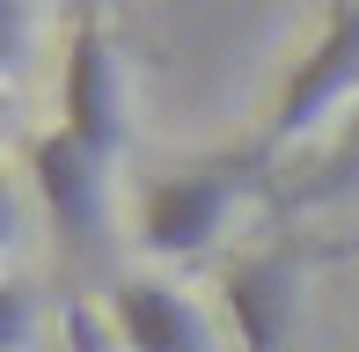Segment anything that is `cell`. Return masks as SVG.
Returning a JSON list of instances; mask_svg holds the SVG:
<instances>
[{
  "mask_svg": "<svg viewBox=\"0 0 359 352\" xmlns=\"http://www.w3.org/2000/svg\"><path fill=\"white\" fill-rule=\"evenodd\" d=\"M352 103H359V0H330L308 59H293L279 103L264 118V147H293L316 125L337 133V110H352Z\"/></svg>",
  "mask_w": 359,
  "mask_h": 352,
  "instance_id": "cell-1",
  "label": "cell"
},
{
  "mask_svg": "<svg viewBox=\"0 0 359 352\" xmlns=\"http://www.w3.org/2000/svg\"><path fill=\"white\" fill-rule=\"evenodd\" d=\"M59 125H67L88 154H103V162H118L125 140H133V125H125V67H118V44H110L103 15H74V29H67Z\"/></svg>",
  "mask_w": 359,
  "mask_h": 352,
  "instance_id": "cell-2",
  "label": "cell"
},
{
  "mask_svg": "<svg viewBox=\"0 0 359 352\" xmlns=\"http://www.w3.org/2000/svg\"><path fill=\"white\" fill-rule=\"evenodd\" d=\"M250 176L242 169H184V176H154L140 191V250L161 264L176 257H205L220 243V228L235 220Z\"/></svg>",
  "mask_w": 359,
  "mask_h": 352,
  "instance_id": "cell-3",
  "label": "cell"
},
{
  "mask_svg": "<svg viewBox=\"0 0 359 352\" xmlns=\"http://www.w3.org/2000/svg\"><path fill=\"white\" fill-rule=\"evenodd\" d=\"M220 309L235 323L242 352H286L293 345V316H301V264L286 250H250L227 264L220 279Z\"/></svg>",
  "mask_w": 359,
  "mask_h": 352,
  "instance_id": "cell-4",
  "label": "cell"
},
{
  "mask_svg": "<svg viewBox=\"0 0 359 352\" xmlns=\"http://www.w3.org/2000/svg\"><path fill=\"white\" fill-rule=\"evenodd\" d=\"M103 154H88L67 125H44L37 140H29V184H37L44 213H52V228L67 235L74 250H95V235H103Z\"/></svg>",
  "mask_w": 359,
  "mask_h": 352,
  "instance_id": "cell-5",
  "label": "cell"
},
{
  "mask_svg": "<svg viewBox=\"0 0 359 352\" xmlns=\"http://www.w3.org/2000/svg\"><path fill=\"white\" fill-rule=\"evenodd\" d=\"M110 330L125 352H213L205 309L169 279H118L110 294Z\"/></svg>",
  "mask_w": 359,
  "mask_h": 352,
  "instance_id": "cell-6",
  "label": "cell"
},
{
  "mask_svg": "<svg viewBox=\"0 0 359 352\" xmlns=\"http://www.w3.org/2000/svg\"><path fill=\"white\" fill-rule=\"evenodd\" d=\"M345 191H359V103L337 118V133L323 140L316 169H308V184L293 191V198L301 205H330V198H345Z\"/></svg>",
  "mask_w": 359,
  "mask_h": 352,
  "instance_id": "cell-7",
  "label": "cell"
},
{
  "mask_svg": "<svg viewBox=\"0 0 359 352\" xmlns=\"http://www.w3.org/2000/svg\"><path fill=\"white\" fill-rule=\"evenodd\" d=\"M0 301H8V330H0V345L22 352L29 345V286H0Z\"/></svg>",
  "mask_w": 359,
  "mask_h": 352,
  "instance_id": "cell-8",
  "label": "cell"
},
{
  "mask_svg": "<svg viewBox=\"0 0 359 352\" xmlns=\"http://www.w3.org/2000/svg\"><path fill=\"white\" fill-rule=\"evenodd\" d=\"M67 338H74V352H118V330L103 338V323H95V309H74V316H67Z\"/></svg>",
  "mask_w": 359,
  "mask_h": 352,
  "instance_id": "cell-9",
  "label": "cell"
},
{
  "mask_svg": "<svg viewBox=\"0 0 359 352\" xmlns=\"http://www.w3.org/2000/svg\"><path fill=\"white\" fill-rule=\"evenodd\" d=\"M74 15H103V0H74Z\"/></svg>",
  "mask_w": 359,
  "mask_h": 352,
  "instance_id": "cell-10",
  "label": "cell"
}]
</instances>
